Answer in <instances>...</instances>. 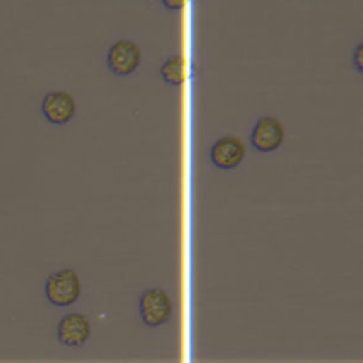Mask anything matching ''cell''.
I'll use <instances>...</instances> for the list:
<instances>
[{
    "instance_id": "6da1fadb",
    "label": "cell",
    "mask_w": 363,
    "mask_h": 363,
    "mask_svg": "<svg viewBox=\"0 0 363 363\" xmlns=\"http://www.w3.org/2000/svg\"><path fill=\"white\" fill-rule=\"evenodd\" d=\"M47 301L54 306H69L81 295V282L74 269L65 268L48 275L44 284Z\"/></svg>"
},
{
    "instance_id": "7a4b0ae2",
    "label": "cell",
    "mask_w": 363,
    "mask_h": 363,
    "mask_svg": "<svg viewBox=\"0 0 363 363\" xmlns=\"http://www.w3.org/2000/svg\"><path fill=\"white\" fill-rule=\"evenodd\" d=\"M139 315L146 326L155 328L166 323L173 313V303L162 288H147L139 296Z\"/></svg>"
},
{
    "instance_id": "3957f363",
    "label": "cell",
    "mask_w": 363,
    "mask_h": 363,
    "mask_svg": "<svg viewBox=\"0 0 363 363\" xmlns=\"http://www.w3.org/2000/svg\"><path fill=\"white\" fill-rule=\"evenodd\" d=\"M140 62L139 47L129 40H119L113 43L106 54V65L111 72L118 77L132 74Z\"/></svg>"
},
{
    "instance_id": "277c9868",
    "label": "cell",
    "mask_w": 363,
    "mask_h": 363,
    "mask_svg": "<svg viewBox=\"0 0 363 363\" xmlns=\"http://www.w3.org/2000/svg\"><path fill=\"white\" fill-rule=\"evenodd\" d=\"M250 142L258 152L268 153L281 146L284 142V126L274 116H261L252 126Z\"/></svg>"
},
{
    "instance_id": "5b68a950",
    "label": "cell",
    "mask_w": 363,
    "mask_h": 363,
    "mask_svg": "<svg viewBox=\"0 0 363 363\" xmlns=\"http://www.w3.org/2000/svg\"><path fill=\"white\" fill-rule=\"evenodd\" d=\"M91 336V323L88 318L78 312L64 315L57 325V339L61 345L77 347L82 346Z\"/></svg>"
},
{
    "instance_id": "8992f818",
    "label": "cell",
    "mask_w": 363,
    "mask_h": 363,
    "mask_svg": "<svg viewBox=\"0 0 363 363\" xmlns=\"http://www.w3.org/2000/svg\"><path fill=\"white\" fill-rule=\"evenodd\" d=\"M245 155L244 143L235 136H221L210 147V160L211 163L221 169L230 170L237 167Z\"/></svg>"
},
{
    "instance_id": "52a82bcc",
    "label": "cell",
    "mask_w": 363,
    "mask_h": 363,
    "mask_svg": "<svg viewBox=\"0 0 363 363\" xmlns=\"http://www.w3.org/2000/svg\"><path fill=\"white\" fill-rule=\"evenodd\" d=\"M44 118L54 125H64L75 113V101L65 91H50L41 101Z\"/></svg>"
},
{
    "instance_id": "ba28073f",
    "label": "cell",
    "mask_w": 363,
    "mask_h": 363,
    "mask_svg": "<svg viewBox=\"0 0 363 363\" xmlns=\"http://www.w3.org/2000/svg\"><path fill=\"white\" fill-rule=\"evenodd\" d=\"M162 79L172 86L182 85L186 77V62L180 55L169 57L160 67Z\"/></svg>"
},
{
    "instance_id": "9c48e42d",
    "label": "cell",
    "mask_w": 363,
    "mask_h": 363,
    "mask_svg": "<svg viewBox=\"0 0 363 363\" xmlns=\"http://www.w3.org/2000/svg\"><path fill=\"white\" fill-rule=\"evenodd\" d=\"M360 51H362V44H359L354 50V55H353V64L356 65L357 71H362V64H360Z\"/></svg>"
},
{
    "instance_id": "30bf717a",
    "label": "cell",
    "mask_w": 363,
    "mask_h": 363,
    "mask_svg": "<svg viewBox=\"0 0 363 363\" xmlns=\"http://www.w3.org/2000/svg\"><path fill=\"white\" fill-rule=\"evenodd\" d=\"M163 4L167 7V9H180L183 6V1H163Z\"/></svg>"
}]
</instances>
